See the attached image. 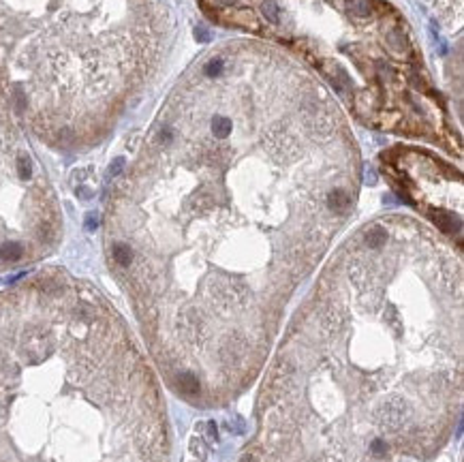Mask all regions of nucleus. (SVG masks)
<instances>
[{
  "mask_svg": "<svg viewBox=\"0 0 464 462\" xmlns=\"http://www.w3.org/2000/svg\"><path fill=\"white\" fill-rule=\"evenodd\" d=\"M362 161L340 103L272 45L192 62L107 208V255L167 385L223 407L259 376L349 223Z\"/></svg>",
  "mask_w": 464,
  "mask_h": 462,
  "instance_id": "f257e3e1",
  "label": "nucleus"
},
{
  "mask_svg": "<svg viewBox=\"0 0 464 462\" xmlns=\"http://www.w3.org/2000/svg\"><path fill=\"white\" fill-rule=\"evenodd\" d=\"M462 404V261L411 216L364 225L321 272L259 394V426L428 456Z\"/></svg>",
  "mask_w": 464,
  "mask_h": 462,
  "instance_id": "f03ea898",
  "label": "nucleus"
},
{
  "mask_svg": "<svg viewBox=\"0 0 464 462\" xmlns=\"http://www.w3.org/2000/svg\"><path fill=\"white\" fill-rule=\"evenodd\" d=\"M161 39L148 0H0V94L47 144L94 146L152 77Z\"/></svg>",
  "mask_w": 464,
  "mask_h": 462,
  "instance_id": "20e7f679",
  "label": "nucleus"
},
{
  "mask_svg": "<svg viewBox=\"0 0 464 462\" xmlns=\"http://www.w3.org/2000/svg\"><path fill=\"white\" fill-rule=\"evenodd\" d=\"M60 231L56 193L0 94V270L45 257Z\"/></svg>",
  "mask_w": 464,
  "mask_h": 462,
  "instance_id": "39448f33",
  "label": "nucleus"
},
{
  "mask_svg": "<svg viewBox=\"0 0 464 462\" xmlns=\"http://www.w3.org/2000/svg\"><path fill=\"white\" fill-rule=\"evenodd\" d=\"M152 366L96 289L62 272L0 291V462H167Z\"/></svg>",
  "mask_w": 464,
  "mask_h": 462,
  "instance_id": "7ed1b4c3",
  "label": "nucleus"
}]
</instances>
